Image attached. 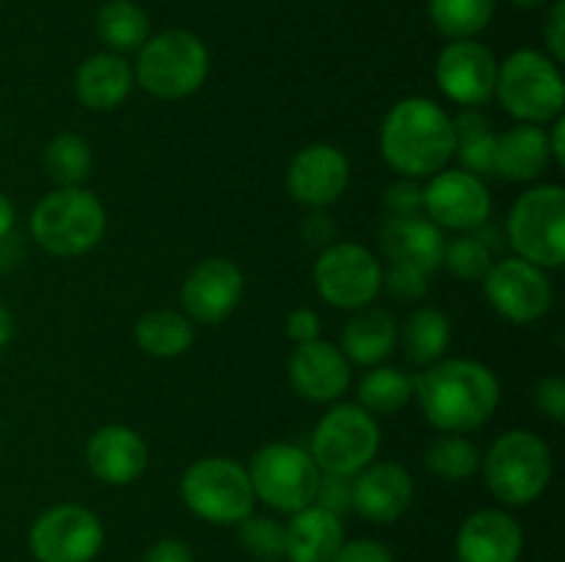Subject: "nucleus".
I'll return each instance as SVG.
<instances>
[{"label":"nucleus","mask_w":565,"mask_h":562,"mask_svg":"<svg viewBox=\"0 0 565 562\" xmlns=\"http://www.w3.org/2000/svg\"><path fill=\"white\" fill-rule=\"evenodd\" d=\"M414 397L425 422L441 433H469L494 417L500 406V380L486 364L472 358H445L414 378Z\"/></svg>","instance_id":"nucleus-1"},{"label":"nucleus","mask_w":565,"mask_h":562,"mask_svg":"<svg viewBox=\"0 0 565 562\" xmlns=\"http://www.w3.org/2000/svg\"><path fill=\"white\" fill-rule=\"evenodd\" d=\"M381 158L403 180L439 174L456 158V127L450 114L428 97H406L381 121Z\"/></svg>","instance_id":"nucleus-2"},{"label":"nucleus","mask_w":565,"mask_h":562,"mask_svg":"<svg viewBox=\"0 0 565 562\" xmlns=\"http://www.w3.org/2000/svg\"><path fill=\"white\" fill-rule=\"evenodd\" d=\"M108 229L103 202L86 187H55L31 213V235L58 259H75L99 246Z\"/></svg>","instance_id":"nucleus-3"},{"label":"nucleus","mask_w":565,"mask_h":562,"mask_svg":"<svg viewBox=\"0 0 565 562\" xmlns=\"http://www.w3.org/2000/svg\"><path fill=\"white\" fill-rule=\"evenodd\" d=\"M491 496L508 507H527L552 479V450L533 430H508L491 444L483 461Z\"/></svg>","instance_id":"nucleus-4"},{"label":"nucleus","mask_w":565,"mask_h":562,"mask_svg":"<svg viewBox=\"0 0 565 562\" xmlns=\"http://www.w3.org/2000/svg\"><path fill=\"white\" fill-rule=\"evenodd\" d=\"M210 53L191 31H163L149 36L138 50L132 75L147 94L158 99H185L204 86Z\"/></svg>","instance_id":"nucleus-5"},{"label":"nucleus","mask_w":565,"mask_h":562,"mask_svg":"<svg viewBox=\"0 0 565 562\" xmlns=\"http://www.w3.org/2000/svg\"><path fill=\"white\" fill-rule=\"evenodd\" d=\"M494 94L502 108L522 125H546L563 116L565 83L561 64L539 50H516L497 72Z\"/></svg>","instance_id":"nucleus-6"},{"label":"nucleus","mask_w":565,"mask_h":562,"mask_svg":"<svg viewBox=\"0 0 565 562\" xmlns=\"http://www.w3.org/2000/svg\"><path fill=\"white\" fill-rule=\"evenodd\" d=\"M505 235L516 257L539 268L565 262V191L561 185H535L513 202Z\"/></svg>","instance_id":"nucleus-7"},{"label":"nucleus","mask_w":565,"mask_h":562,"mask_svg":"<svg viewBox=\"0 0 565 562\" xmlns=\"http://www.w3.org/2000/svg\"><path fill=\"white\" fill-rule=\"evenodd\" d=\"M180 496L193 516L218 527L241 523L252 516L257 501L248 472L230 457L191 463L180 479Z\"/></svg>","instance_id":"nucleus-8"},{"label":"nucleus","mask_w":565,"mask_h":562,"mask_svg":"<svg viewBox=\"0 0 565 562\" xmlns=\"http://www.w3.org/2000/svg\"><path fill=\"white\" fill-rule=\"evenodd\" d=\"M379 450V422L356 402H340L323 413L309 441V455L320 472L337 477H356L375 461Z\"/></svg>","instance_id":"nucleus-9"},{"label":"nucleus","mask_w":565,"mask_h":562,"mask_svg":"<svg viewBox=\"0 0 565 562\" xmlns=\"http://www.w3.org/2000/svg\"><path fill=\"white\" fill-rule=\"evenodd\" d=\"M254 496L279 512H298L315 505L323 472L312 461L309 450L287 441L259 446L248 463Z\"/></svg>","instance_id":"nucleus-10"},{"label":"nucleus","mask_w":565,"mask_h":562,"mask_svg":"<svg viewBox=\"0 0 565 562\" xmlns=\"http://www.w3.org/2000/svg\"><path fill=\"white\" fill-rule=\"evenodd\" d=\"M312 279L315 290L326 303L356 312L379 298L384 268L362 242H331L320 251Z\"/></svg>","instance_id":"nucleus-11"},{"label":"nucleus","mask_w":565,"mask_h":562,"mask_svg":"<svg viewBox=\"0 0 565 562\" xmlns=\"http://www.w3.org/2000/svg\"><path fill=\"white\" fill-rule=\"evenodd\" d=\"M105 540L103 521L88 507L64 501L44 510L28 532L36 562H92Z\"/></svg>","instance_id":"nucleus-12"},{"label":"nucleus","mask_w":565,"mask_h":562,"mask_svg":"<svg viewBox=\"0 0 565 562\" xmlns=\"http://www.w3.org/2000/svg\"><path fill=\"white\" fill-rule=\"evenodd\" d=\"M483 292L491 309L519 325L544 317L555 301V290L544 268L522 257H505L483 275Z\"/></svg>","instance_id":"nucleus-13"},{"label":"nucleus","mask_w":565,"mask_h":562,"mask_svg":"<svg viewBox=\"0 0 565 562\" xmlns=\"http://www.w3.org/2000/svg\"><path fill=\"white\" fill-rule=\"evenodd\" d=\"M423 213L441 231H472L491 215V193L480 176L463 169H441L423 187Z\"/></svg>","instance_id":"nucleus-14"},{"label":"nucleus","mask_w":565,"mask_h":562,"mask_svg":"<svg viewBox=\"0 0 565 562\" xmlns=\"http://www.w3.org/2000/svg\"><path fill=\"white\" fill-rule=\"evenodd\" d=\"M494 53L475 39H456L436 58V83L450 102L461 108H480L494 97L497 88Z\"/></svg>","instance_id":"nucleus-15"},{"label":"nucleus","mask_w":565,"mask_h":562,"mask_svg":"<svg viewBox=\"0 0 565 562\" xmlns=\"http://www.w3.org/2000/svg\"><path fill=\"white\" fill-rule=\"evenodd\" d=\"M243 298V270L224 257L199 262L180 290L182 312L191 323L218 325Z\"/></svg>","instance_id":"nucleus-16"},{"label":"nucleus","mask_w":565,"mask_h":562,"mask_svg":"<svg viewBox=\"0 0 565 562\" xmlns=\"http://www.w3.org/2000/svg\"><path fill=\"white\" fill-rule=\"evenodd\" d=\"M351 182V160L331 143H309L287 169V193L303 207L323 209L334 204Z\"/></svg>","instance_id":"nucleus-17"},{"label":"nucleus","mask_w":565,"mask_h":562,"mask_svg":"<svg viewBox=\"0 0 565 562\" xmlns=\"http://www.w3.org/2000/svg\"><path fill=\"white\" fill-rule=\"evenodd\" d=\"M292 391L309 402H334L351 386V361L326 339L307 342L292 350L287 361Z\"/></svg>","instance_id":"nucleus-18"},{"label":"nucleus","mask_w":565,"mask_h":562,"mask_svg":"<svg viewBox=\"0 0 565 562\" xmlns=\"http://www.w3.org/2000/svg\"><path fill=\"white\" fill-rule=\"evenodd\" d=\"M414 501L412 474L395 461L370 463L353 477V510L370 523H392Z\"/></svg>","instance_id":"nucleus-19"},{"label":"nucleus","mask_w":565,"mask_h":562,"mask_svg":"<svg viewBox=\"0 0 565 562\" xmlns=\"http://www.w3.org/2000/svg\"><path fill=\"white\" fill-rule=\"evenodd\" d=\"M524 532L516 518L497 507L472 512L456 534L458 562H519Z\"/></svg>","instance_id":"nucleus-20"},{"label":"nucleus","mask_w":565,"mask_h":562,"mask_svg":"<svg viewBox=\"0 0 565 562\" xmlns=\"http://www.w3.org/2000/svg\"><path fill=\"white\" fill-rule=\"evenodd\" d=\"M88 472L105 485H130L147 472V441L127 424H105L86 441Z\"/></svg>","instance_id":"nucleus-21"},{"label":"nucleus","mask_w":565,"mask_h":562,"mask_svg":"<svg viewBox=\"0 0 565 562\" xmlns=\"http://www.w3.org/2000/svg\"><path fill=\"white\" fill-rule=\"evenodd\" d=\"M381 253L390 264H406L423 273L441 268L445 257V231L428 215H386L381 226Z\"/></svg>","instance_id":"nucleus-22"},{"label":"nucleus","mask_w":565,"mask_h":562,"mask_svg":"<svg viewBox=\"0 0 565 562\" xmlns=\"http://www.w3.org/2000/svg\"><path fill=\"white\" fill-rule=\"evenodd\" d=\"M345 543L342 518L309 505L292 512L285 527V560L290 562H331L340 545Z\"/></svg>","instance_id":"nucleus-23"},{"label":"nucleus","mask_w":565,"mask_h":562,"mask_svg":"<svg viewBox=\"0 0 565 562\" xmlns=\"http://www.w3.org/2000/svg\"><path fill=\"white\" fill-rule=\"evenodd\" d=\"M552 165L550 132L541 125H522L497 136L494 174L508 182H533Z\"/></svg>","instance_id":"nucleus-24"},{"label":"nucleus","mask_w":565,"mask_h":562,"mask_svg":"<svg viewBox=\"0 0 565 562\" xmlns=\"http://www.w3.org/2000/svg\"><path fill=\"white\" fill-rule=\"evenodd\" d=\"M136 86L132 66L119 53L88 55L75 72V97L88 110H114Z\"/></svg>","instance_id":"nucleus-25"},{"label":"nucleus","mask_w":565,"mask_h":562,"mask_svg":"<svg viewBox=\"0 0 565 562\" xmlns=\"http://www.w3.org/2000/svg\"><path fill=\"white\" fill-rule=\"evenodd\" d=\"M397 347V320L381 306L356 309L342 328V356L359 367H379Z\"/></svg>","instance_id":"nucleus-26"},{"label":"nucleus","mask_w":565,"mask_h":562,"mask_svg":"<svg viewBox=\"0 0 565 562\" xmlns=\"http://www.w3.org/2000/svg\"><path fill=\"white\" fill-rule=\"evenodd\" d=\"M452 328L445 312L436 306H419L406 317V323L397 325V342L403 353L417 367H430L441 361L445 350L450 347Z\"/></svg>","instance_id":"nucleus-27"},{"label":"nucleus","mask_w":565,"mask_h":562,"mask_svg":"<svg viewBox=\"0 0 565 562\" xmlns=\"http://www.w3.org/2000/svg\"><path fill=\"white\" fill-rule=\"evenodd\" d=\"M196 331L185 317V312L177 309H152L136 323V345L147 356L154 358H177L191 350Z\"/></svg>","instance_id":"nucleus-28"},{"label":"nucleus","mask_w":565,"mask_h":562,"mask_svg":"<svg viewBox=\"0 0 565 562\" xmlns=\"http://www.w3.org/2000/svg\"><path fill=\"white\" fill-rule=\"evenodd\" d=\"M456 127V154L461 160L463 171L480 176L494 174V154H497V136L491 121L480 114L478 108H463L452 119Z\"/></svg>","instance_id":"nucleus-29"},{"label":"nucleus","mask_w":565,"mask_h":562,"mask_svg":"<svg viewBox=\"0 0 565 562\" xmlns=\"http://www.w3.org/2000/svg\"><path fill=\"white\" fill-rule=\"evenodd\" d=\"M412 397L414 380L403 369L384 367V364L370 369L356 386V406L373 417H395L412 402Z\"/></svg>","instance_id":"nucleus-30"},{"label":"nucleus","mask_w":565,"mask_h":562,"mask_svg":"<svg viewBox=\"0 0 565 562\" xmlns=\"http://www.w3.org/2000/svg\"><path fill=\"white\" fill-rule=\"evenodd\" d=\"M42 165L55 187H81L92 174V147L86 138L75 136V132H61L44 147Z\"/></svg>","instance_id":"nucleus-31"},{"label":"nucleus","mask_w":565,"mask_h":562,"mask_svg":"<svg viewBox=\"0 0 565 562\" xmlns=\"http://www.w3.org/2000/svg\"><path fill=\"white\" fill-rule=\"evenodd\" d=\"M480 455L478 444L461 433H445L430 441L425 450V468L445 483H467L478 474Z\"/></svg>","instance_id":"nucleus-32"},{"label":"nucleus","mask_w":565,"mask_h":562,"mask_svg":"<svg viewBox=\"0 0 565 562\" xmlns=\"http://www.w3.org/2000/svg\"><path fill=\"white\" fill-rule=\"evenodd\" d=\"M97 36L114 53H132L149 39V20L130 0H108L97 11Z\"/></svg>","instance_id":"nucleus-33"},{"label":"nucleus","mask_w":565,"mask_h":562,"mask_svg":"<svg viewBox=\"0 0 565 562\" xmlns=\"http://www.w3.org/2000/svg\"><path fill=\"white\" fill-rule=\"evenodd\" d=\"M494 17V0H430V20L447 39H472Z\"/></svg>","instance_id":"nucleus-34"},{"label":"nucleus","mask_w":565,"mask_h":562,"mask_svg":"<svg viewBox=\"0 0 565 562\" xmlns=\"http://www.w3.org/2000/svg\"><path fill=\"white\" fill-rule=\"evenodd\" d=\"M237 543L259 562L285 560V527L268 516H248L237 523Z\"/></svg>","instance_id":"nucleus-35"},{"label":"nucleus","mask_w":565,"mask_h":562,"mask_svg":"<svg viewBox=\"0 0 565 562\" xmlns=\"http://www.w3.org/2000/svg\"><path fill=\"white\" fill-rule=\"evenodd\" d=\"M441 264L461 281H483V275L494 264V253H491L489 242L483 237L461 235L447 242Z\"/></svg>","instance_id":"nucleus-36"},{"label":"nucleus","mask_w":565,"mask_h":562,"mask_svg":"<svg viewBox=\"0 0 565 562\" xmlns=\"http://www.w3.org/2000/svg\"><path fill=\"white\" fill-rule=\"evenodd\" d=\"M381 290L395 298L397 303H417L428 295V273L406 264H390L381 279Z\"/></svg>","instance_id":"nucleus-37"},{"label":"nucleus","mask_w":565,"mask_h":562,"mask_svg":"<svg viewBox=\"0 0 565 562\" xmlns=\"http://www.w3.org/2000/svg\"><path fill=\"white\" fill-rule=\"evenodd\" d=\"M315 505L323 510L334 512L342 518V512L353 510V477H337V474H323L318 485Z\"/></svg>","instance_id":"nucleus-38"},{"label":"nucleus","mask_w":565,"mask_h":562,"mask_svg":"<svg viewBox=\"0 0 565 562\" xmlns=\"http://www.w3.org/2000/svg\"><path fill=\"white\" fill-rule=\"evenodd\" d=\"M384 207L390 215H419L423 213V187L417 180H401L386 187Z\"/></svg>","instance_id":"nucleus-39"},{"label":"nucleus","mask_w":565,"mask_h":562,"mask_svg":"<svg viewBox=\"0 0 565 562\" xmlns=\"http://www.w3.org/2000/svg\"><path fill=\"white\" fill-rule=\"evenodd\" d=\"M535 408L552 419L555 424L565 422V380L563 378H544L533 389Z\"/></svg>","instance_id":"nucleus-40"},{"label":"nucleus","mask_w":565,"mask_h":562,"mask_svg":"<svg viewBox=\"0 0 565 562\" xmlns=\"http://www.w3.org/2000/svg\"><path fill=\"white\" fill-rule=\"evenodd\" d=\"M331 562H395V554L384 543H379V540L359 538L342 543Z\"/></svg>","instance_id":"nucleus-41"},{"label":"nucleus","mask_w":565,"mask_h":562,"mask_svg":"<svg viewBox=\"0 0 565 562\" xmlns=\"http://www.w3.org/2000/svg\"><path fill=\"white\" fill-rule=\"evenodd\" d=\"M320 328H323V323H320L318 312L315 309H292L290 317H287L285 323V331L287 336H290L296 345H307V342H315L320 339Z\"/></svg>","instance_id":"nucleus-42"},{"label":"nucleus","mask_w":565,"mask_h":562,"mask_svg":"<svg viewBox=\"0 0 565 562\" xmlns=\"http://www.w3.org/2000/svg\"><path fill=\"white\" fill-rule=\"evenodd\" d=\"M546 47H550V58L555 64H563L565 58V0H555L550 17L544 25Z\"/></svg>","instance_id":"nucleus-43"},{"label":"nucleus","mask_w":565,"mask_h":562,"mask_svg":"<svg viewBox=\"0 0 565 562\" xmlns=\"http://www.w3.org/2000/svg\"><path fill=\"white\" fill-rule=\"evenodd\" d=\"M143 562H196L185 540L163 538L143 554Z\"/></svg>","instance_id":"nucleus-44"},{"label":"nucleus","mask_w":565,"mask_h":562,"mask_svg":"<svg viewBox=\"0 0 565 562\" xmlns=\"http://www.w3.org/2000/svg\"><path fill=\"white\" fill-rule=\"evenodd\" d=\"M301 231L312 246H331V237H334V220H331L326 213H320V209H315V213L303 220Z\"/></svg>","instance_id":"nucleus-45"},{"label":"nucleus","mask_w":565,"mask_h":562,"mask_svg":"<svg viewBox=\"0 0 565 562\" xmlns=\"http://www.w3.org/2000/svg\"><path fill=\"white\" fill-rule=\"evenodd\" d=\"M563 132H565V119L557 116L555 125H552V136H550V149H552V160L557 165H565V143H563Z\"/></svg>","instance_id":"nucleus-46"},{"label":"nucleus","mask_w":565,"mask_h":562,"mask_svg":"<svg viewBox=\"0 0 565 562\" xmlns=\"http://www.w3.org/2000/svg\"><path fill=\"white\" fill-rule=\"evenodd\" d=\"M14 218H17L14 202H11V198L0 191V240H3V237H9V231L14 229Z\"/></svg>","instance_id":"nucleus-47"},{"label":"nucleus","mask_w":565,"mask_h":562,"mask_svg":"<svg viewBox=\"0 0 565 562\" xmlns=\"http://www.w3.org/2000/svg\"><path fill=\"white\" fill-rule=\"evenodd\" d=\"M14 336V317H11L9 309L0 306V347H6Z\"/></svg>","instance_id":"nucleus-48"},{"label":"nucleus","mask_w":565,"mask_h":562,"mask_svg":"<svg viewBox=\"0 0 565 562\" xmlns=\"http://www.w3.org/2000/svg\"><path fill=\"white\" fill-rule=\"evenodd\" d=\"M513 6H519V9H539V6L550 3V0H511Z\"/></svg>","instance_id":"nucleus-49"}]
</instances>
